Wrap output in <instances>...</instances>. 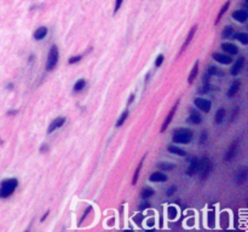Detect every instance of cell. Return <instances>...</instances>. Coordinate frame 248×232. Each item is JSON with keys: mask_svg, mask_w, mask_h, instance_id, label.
<instances>
[{"mask_svg": "<svg viewBox=\"0 0 248 232\" xmlns=\"http://www.w3.org/2000/svg\"><path fill=\"white\" fill-rule=\"evenodd\" d=\"M149 180L153 183H163L167 180V175L163 174L162 172H154L149 176Z\"/></svg>", "mask_w": 248, "mask_h": 232, "instance_id": "obj_12", "label": "cell"}, {"mask_svg": "<svg viewBox=\"0 0 248 232\" xmlns=\"http://www.w3.org/2000/svg\"><path fill=\"white\" fill-rule=\"evenodd\" d=\"M167 150H168L171 154H173V155H178V156H185V155H187L185 150H183V149H180V147H177V146H174V145H170V146H167Z\"/></svg>", "mask_w": 248, "mask_h": 232, "instance_id": "obj_19", "label": "cell"}, {"mask_svg": "<svg viewBox=\"0 0 248 232\" xmlns=\"http://www.w3.org/2000/svg\"><path fill=\"white\" fill-rule=\"evenodd\" d=\"M47 33H48V29L46 28V27H39L34 31L33 36H34L35 40H43V39H45V36L47 35Z\"/></svg>", "mask_w": 248, "mask_h": 232, "instance_id": "obj_15", "label": "cell"}, {"mask_svg": "<svg viewBox=\"0 0 248 232\" xmlns=\"http://www.w3.org/2000/svg\"><path fill=\"white\" fill-rule=\"evenodd\" d=\"M225 114H226V111H225V109L224 108H220L218 111H217V114H216V123H221L223 122V120H224V117H225Z\"/></svg>", "mask_w": 248, "mask_h": 232, "instance_id": "obj_25", "label": "cell"}, {"mask_svg": "<svg viewBox=\"0 0 248 232\" xmlns=\"http://www.w3.org/2000/svg\"><path fill=\"white\" fill-rule=\"evenodd\" d=\"M86 86V81L84 80V79H79L76 82H75V85H74V92H80V91H82L84 89V87Z\"/></svg>", "mask_w": 248, "mask_h": 232, "instance_id": "obj_24", "label": "cell"}, {"mask_svg": "<svg viewBox=\"0 0 248 232\" xmlns=\"http://www.w3.org/2000/svg\"><path fill=\"white\" fill-rule=\"evenodd\" d=\"M207 74H208V75H211V76H213V75H219V74H221V72H219V69L217 68V67H214V65H211V67H208Z\"/></svg>", "mask_w": 248, "mask_h": 232, "instance_id": "obj_30", "label": "cell"}, {"mask_svg": "<svg viewBox=\"0 0 248 232\" xmlns=\"http://www.w3.org/2000/svg\"><path fill=\"white\" fill-rule=\"evenodd\" d=\"M201 121H202V118H201L200 114L196 110H191L190 111V115L188 117V122L194 123V125H199V123H201Z\"/></svg>", "mask_w": 248, "mask_h": 232, "instance_id": "obj_16", "label": "cell"}, {"mask_svg": "<svg viewBox=\"0 0 248 232\" xmlns=\"http://www.w3.org/2000/svg\"><path fill=\"white\" fill-rule=\"evenodd\" d=\"M163 59H165L163 55H159V56L156 57V59H155V65H156V67H160L161 64L163 63Z\"/></svg>", "mask_w": 248, "mask_h": 232, "instance_id": "obj_32", "label": "cell"}, {"mask_svg": "<svg viewBox=\"0 0 248 232\" xmlns=\"http://www.w3.org/2000/svg\"><path fill=\"white\" fill-rule=\"evenodd\" d=\"M158 167L162 171H171V169L174 168V166L172 163H167V162H161V163L158 164Z\"/></svg>", "mask_w": 248, "mask_h": 232, "instance_id": "obj_29", "label": "cell"}, {"mask_svg": "<svg viewBox=\"0 0 248 232\" xmlns=\"http://www.w3.org/2000/svg\"><path fill=\"white\" fill-rule=\"evenodd\" d=\"M59 59V52L57 46H51L50 48V52H48V56H47V62H46V70L47 72H51L56 68L57 63H58Z\"/></svg>", "mask_w": 248, "mask_h": 232, "instance_id": "obj_3", "label": "cell"}, {"mask_svg": "<svg viewBox=\"0 0 248 232\" xmlns=\"http://www.w3.org/2000/svg\"><path fill=\"white\" fill-rule=\"evenodd\" d=\"M229 6H230V0H228L224 5H223V7L220 9V12L218 14V16H217V21H216V24H218L219 21H220V18L223 17V14H225L226 11H228V9H229Z\"/></svg>", "mask_w": 248, "mask_h": 232, "instance_id": "obj_23", "label": "cell"}, {"mask_svg": "<svg viewBox=\"0 0 248 232\" xmlns=\"http://www.w3.org/2000/svg\"><path fill=\"white\" fill-rule=\"evenodd\" d=\"M18 185V180L16 178H9L0 183V198L10 197Z\"/></svg>", "mask_w": 248, "mask_h": 232, "instance_id": "obj_1", "label": "cell"}, {"mask_svg": "<svg viewBox=\"0 0 248 232\" xmlns=\"http://www.w3.org/2000/svg\"><path fill=\"white\" fill-rule=\"evenodd\" d=\"M145 157V156H144ZM143 157V160H144ZM143 160L139 162V164H138V167H137V169H136V172L133 174V178H132V185H136L137 184V181H138V178H139V173H141V171H142V167H143Z\"/></svg>", "mask_w": 248, "mask_h": 232, "instance_id": "obj_22", "label": "cell"}, {"mask_svg": "<svg viewBox=\"0 0 248 232\" xmlns=\"http://www.w3.org/2000/svg\"><path fill=\"white\" fill-rule=\"evenodd\" d=\"M240 86H241V81L240 80H235L233 84H231V86L229 87V91H228V93H226V96L229 97V98H231L233 97L237 92H238V89H240Z\"/></svg>", "mask_w": 248, "mask_h": 232, "instance_id": "obj_14", "label": "cell"}, {"mask_svg": "<svg viewBox=\"0 0 248 232\" xmlns=\"http://www.w3.org/2000/svg\"><path fill=\"white\" fill-rule=\"evenodd\" d=\"M48 213H50V212H46V213H45L44 215L41 217V219H40V221H41V222H44V220H45V219H46V218H47V215H48Z\"/></svg>", "mask_w": 248, "mask_h": 232, "instance_id": "obj_38", "label": "cell"}, {"mask_svg": "<svg viewBox=\"0 0 248 232\" xmlns=\"http://www.w3.org/2000/svg\"><path fill=\"white\" fill-rule=\"evenodd\" d=\"M128 114H130V111H128V109H126V110L121 114V116L119 117V120H117V122H116V127H121V126L124 125V122L126 121V118H127Z\"/></svg>", "mask_w": 248, "mask_h": 232, "instance_id": "obj_27", "label": "cell"}, {"mask_svg": "<svg viewBox=\"0 0 248 232\" xmlns=\"http://www.w3.org/2000/svg\"><path fill=\"white\" fill-rule=\"evenodd\" d=\"M206 138H207V133H206V132H204V133H202V139H201V143H204Z\"/></svg>", "mask_w": 248, "mask_h": 232, "instance_id": "obj_39", "label": "cell"}, {"mask_svg": "<svg viewBox=\"0 0 248 232\" xmlns=\"http://www.w3.org/2000/svg\"><path fill=\"white\" fill-rule=\"evenodd\" d=\"M47 150H48V146H47L46 144L43 145V146H41V149H40V151H41V152H44V151H47Z\"/></svg>", "mask_w": 248, "mask_h": 232, "instance_id": "obj_37", "label": "cell"}, {"mask_svg": "<svg viewBox=\"0 0 248 232\" xmlns=\"http://www.w3.org/2000/svg\"><path fill=\"white\" fill-rule=\"evenodd\" d=\"M233 18L235 21L240 22V23H245L248 18V14L246 10H237L233 12Z\"/></svg>", "mask_w": 248, "mask_h": 232, "instance_id": "obj_11", "label": "cell"}, {"mask_svg": "<svg viewBox=\"0 0 248 232\" xmlns=\"http://www.w3.org/2000/svg\"><path fill=\"white\" fill-rule=\"evenodd\" d=\"M154 190L150 188H144L142 191H141V196H142V198H145V200H148L149 197H151L153 195H154Z\"/></svg>", "mask_w": 248, "mask_h": 232, "instance_id": "obj_26", "label": "cell"}, {"mask_svg": "<svg viewBox=\"0 0 248 232\" xmlns=\"http://www.w3.org/2000/svg\"><path fill=\"white\" fill-rule=\"evenodd\" d=\"M238 143H240V139L236 138L233 143H231V145L229 146V149H228V151H226V154H225V157H224L226 162L230 161V160H233V156L236 155V152H237V147H238Z\"/></svg>", "mask_w": 248, "mask_h": 232, "instance_id": "obj_5", "label": "cell"}, {"mask_svg": "<svg viewBox=\"0 0 248 232\" xmlns=\"http://www.w3.org/2000/svg\"><path fill=\"white\" fill-rule=\"evenodd\" d=\"M64 123H65V117H63V116L56 117V118L50 123V126H48V128H47V133H52V132H55L56 130L61 128Z\"/></svg>", "mask_w": 248, "mask_h": 232, "instance_id": "obj_7", "label": "cell"}, {"mask_svg": "<svg viewBox=\"0 0 248 232\" xmlns=\"http://www.w3.org/2000/svg\"><path fill=\"white\" fill-rule=\"evenodd\" d=\"M247 179V168H242L236 175V183L237 185H242Z\"/></svg>", "mask_w": 248, "mask_h": 232, "instance_id": "obj_18", "label": "cell"}, {"mask_svg": "<svg viewBox=\"0 0 248 232\" xmlns=\"http://www.w3.org/2000/svg\"><path fill=\"white\" fill-rule=\"evenodd\" d=\"M81 58H82V56H75V57H72V58H69L68 63H69V64H75V63L80 62V60H81Z\"/></svg>", "mask_w": 248, "mask_h": 232, "instance_id": "obj_31", "label": "cell"}, {"mask_svg": "<svg viewBox=\"0 0 248 232\" xmlns=\"http://www.w3.org/2000/svg\"><path fill=\"white\" fill-rule=\"evenodd\" d=\"M213 59L220 64H230L233 62V58H230L229 55H223V53H213Z\"/></svg>", "mask_w": 248, "mask_h": 232, "instance_id": "obj_10", "label": "cell"}, {"mask_svg": "<svg viewBox=\"0 0 248 232\" xmlns=\"http://www.w3.org/2000/svg\"><path fill=\"white\" fill-rule=\"evenodd\" d=\"M179 99L175 102V104L172 106V109H171V111L168 113V115L166 117V120H165V122H163V125H162V127H161V133H163L165 130H167V127L170 126V123H171V121L173 120V116L175 114V110H177V106H178V104H179Z\"/></svg>", "mask_w": 248, "mask_h": 232, "instance_id": "obj_6", "label": "cell"}, {"mask_svg": "<svg viewBox=\"0 0 248 232\" xmlns=\"http://www.w3.org/2000/svg\"><path fill=\"white\" fill-rule=\"evenodd\" d=\"M194 104H195V106H196L197 109L202 110L204 113H208V111L211 110V106H212V103L208 101V99H204V98H200V97L195 98V101H194Z\"/></svg>", "mask_w": 248, "mask_h": 232, "instance_id": "obj_4", "label": "cell"}, {"mask_svg": "<svg viewBox=\"0 0 248 232\" xmlns=\"http://www.w3.org/2000/svg\"><path fill=\"white\" fill-rule=\"evenodd\" d=\"M243 65H245V57L243 56H240L238 59L236 60V63L233 64V67L231 68V75L233 76H237L241 70H242V68H243Z\"/></svg>", "mask_w": 248, "mask_h": 232, "instance_id": "obj_9", "label": "cell"}, {"mask_svg": "<svg viewBox=\"0 0 248 232\" xmlns=\"http://www.w3.org/2000/svg\"><path fill=\"white\" fill-rule=\"evenodd\" d=\"M196 29H197V26H194L192 28L190 29L189 34H188V36H187V39H185V43L183 44V46H182V50H180V53L189 46V44L191 43V40H192V38H194V35H195V31H196Z\"/></svg>", "mask_w": 248, "mask_h": 232, "instance_id": "obj_17", "label": "cell"}, {"mask_svg": "<svg viewBox=\"0 0 248 232\" xmlns=\"http://www.w3.org/2000/svg\"><path fill=\"white\" fill-rule=\"evenodd\" d=\"M197 72H199V60L195 62V64H194V67H192V70H191L189 74V77H188V82H189V84H192V82H194L195 77L197 76Z\"/></svg>", "mask_w": 248, "mask_h": 232, "instance_id": "obj_20", "label": "cell"}, {"mask_svg": "<svg viewBox=\"0 0 248 232\" xmlns=\"http://www.w3.org/2000/svg\"><path fill=\"white\" fill-rule=\"evenodd\" d=\"M192 132L188 128H177L173 132L172 140L177 144H188L192 140Z\"/></svg>", "mask_w": 248, "mask_h": 232, "instance_id": "obj_2", "label": "cell"}, {"mask_svg": "<svg viewBox=\"0 0 248 232\" xmlns=\"http://www.w3.org/2000/svg\"><path fill=\"white\" fill-rule=\"evenodd\" d=\"M175 190H177V188H175L174 185H173V186H171V188L167 190V196H172V195L174 193Z\"/></svg>", "mask_w": 248, "mask_h": 232, "instance_id": "obj_35", "label": "cell"}, {"mask_svg": "<svg viewBox=\"0 0 248 232\" xmlns=\"http://www.w3.org/2000/svg\"><path fill=\"white\" fill-rule=\"evenodd\" d=\"M233 34V27H225L223 33H221V38L223 39H229Z\"/></svg>", "mask_w": 248, "mask_h": 232, "instance_id": "obj_28", "label": "cell"}, {"mask_svg": "<svg viewBox=\"0 0 248 232\" xmlns=\"http://www.w3.org/2000/svg\"><path fill=\"white\" fill-rule=\"evenodd\" d=\"M91 210H92V207H91V205H88V207H87V209H86V210H85V214H84V215H82V218H81V220H80V222H82V221H84V220H85V219H86V217H87V215H88V213H90V212H91Z\"/></svg>", "mask_w": 248, "mask_h": 232, "instance_id": "obj_33", "label": "cell"}, {"mask_svg": "<svg viewBox=\"0 0 248 232\" xmlns=\"http://www.w3.org/2000/svg\"><path fill=\"white\" fill-rule=\"evenodd\" d=\"M197 166H199V159L197 157H194V159L190 160V164L187 169V174L194 175V174L197 173Z\"/></svg>", "mask_w": 248, "mask_h": 232, "instance_id": "obj_13", "label": "cell"}, {"mask_svg": "<svg viewBox=\"0 0 248 232\" xmlns=\"http://www.w3.org/2000/svg\"><path fill=\"white\" fill-rule=\"evenodd\" d=\"M221 50H223L225 53H228L229 56H236V55L238 53L237 46H236L235 44H231V43L221 44Z\"/></svg>", "mask_w": 248, "mask_h": 232, "instance_id": "obj_8", "label": "cell"}, {"mask_svg": "<svg viewBox=\"0 0 248 232\" xmlns=\"http://www.w3.org/2000/svg\"><path fill=\"white\" fill-rule=\"evenodd\" d=\"M122 1L124 0H116V2H115V9H114V12H117L119 11V9L121 7V5H122Z\"/></svg>", "mask_w": 248, "mask_h": 232, "instance_id": "obj_34", "label": "cell"}, {"mask_svg": "<svg viewBox=\"0 0 248 232\" xmlns=\"http://www.w3.org/2000/svg\"><path fill=\"white\" fill-rule=\"evenodd\" d=\"M233 38L236 40H238L242 45H247L248 44V34L247 33H236L233 34Z\"/></svg>", "mask_w": 248, "mask_h": 232, "instance_id": "obj_21", "label": "cell"}, {"mask_svg": "<svg viewBox=\"0 0 248 232\" xmlns=\"http://www.w3.org/2000/svg\"><path fill=\"white\" fill-rule=\"evenodd\" d=\"M149 207H150L149 202H148V201H145V202H143V204H141V205H139V210H144L145 208H149Z\"/></svg>", "mask_w": 248, "mask_h": 232, "instance_id": "obj_36", "label": "cell"}]
</instances>
